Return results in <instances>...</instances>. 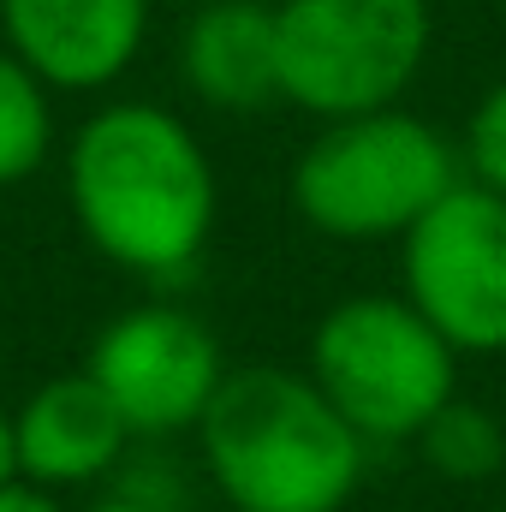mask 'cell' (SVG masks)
<instances>
[{
  "mask_svg": "<svg viewBox=\"0 0 506 512\" xmlns=\"http://www.w3.org/2000/svg\"><path fill=\"white\" fill-rule=\"evenodd\" d=\"M66 203L90 251L143 280L191 274L221 221L203 137L161 102H102L66 143Z\"/></svg>",
  "mask_w": 506,
  "mask_h": 512,
  "instance_id": "1",
  "label": "cell"
},
{
  "mask_svg": "<svg viewBox=\"0 0 506 512\" xmlns=\"http://www.w3.org/2000/svg\"><path fill=\"white\" fill-rule=\"evenodd\" d=\"M191 435L227 512H346L370 465V441L286 364L227 370Z\"/></svg>",
  "mask_w": 506,
  "mask_h": 512,
  "instance_id": "2",
  "label": "cell"
},
{
  "mask_svg": "<svg viewBox=\"0 0 506 512\" xmlns=\"http://www.w3.org/2000/svg\"><path fill=\"white\" fill-rule=\"evenodd\" d=\"M459 179V143L435 120L376 108L322 120L286 173V197L328 245H399Z\"/></svg>",
  "mask_w": 506,
  "mask_h": 512,
  "instance_id": "3",
  "label": "cell"
},
{
  "mask_svg": "<svg viewBox=\"0 0 506 512\" xmlns=\"http://www.w3.org/2000/svg\"><path fill=\"white\" fill-rule=\"evenodd\" d=\"M304 370L370 447L417 441L459 393V352L405 292H358L322 310Z\"/></svg>",
  "mask_w": 506,
  "mask_h": 512,
  "instance_id": "4",
  "label": "cell"
},
{
  "mask_svg": "<svg viewBox=\"0 0 506 512\" xmlns=\"http://www.w3.org/2000/svg\"><path fill=\"white\" fill-rule=\"evenodd\" d=\"M280 102L322 120L399 108L417 84L435 12L429 0H274Z\"/></svg>",
  "mask_w": 506,
  "mask_h": 512,
  "instance_id": "5",
  "label": "cell"
},
{
  "mask_svg": "<svg viewBox=\"0 0 506 512\" xmlns=\"http://www.w3.org/2000/svg\"><path fill=\"white\" fill-rule=\"evenodd\" d=\"M405 298L459 358L506 352V197L459 179L405 239H399Z\"/></svg>",
  "mask_w": 506,
  "mask_h": 512,
  "instance_id": "6",
  "label": "cell"
},
{
  "mask_svg": "<svg viewBox=\"0 0 506 512\" xmlns=\"http://www.w3.org/2000/svg\"><path fill=\"white\" fill-rule=\"evenodd\" d=\"M84 370L114 399L137 441H173L203 423L215 387L227 382V352L197 310L149 298L108 316Z\"/></svg>",
  "mask_w": 506,
  "mask_h": 512,
  "instance_id": "7",
  "label": "cell"
},
{
  "mask_svg": "<svg viewBox=\"0 0 506 512\" xmlns=\"http://www.w3.org/2000/svg\"><path fill=\"white\" fill-rule=\"evenodd\" d=\"M6 48L48 90H108L149 42V0H0Z\"/></svg>",
  "mask_w": 506,
  "mask_h": 512,
  "instance_id": "8",
  "label": "cell"
},
{
  "mask_svg": "<svg viewBox=\"0 0 506 512\" xmlns=\"http://www.w3.org/2000/svg\"><path fill=\"white\" fill-rule=\"evenodd\" d=\"M126 417L114 411V399L96 387L90 370H66L48 376L42 387L24 393V405L12 411V453H18V477L42 483V489H96L108 483L131 453Z\"/></svg>",
  "mask_w": 506,
  "mask_h": 512,
  "instance_id": "9",
  "label": "cell"
},
{
  "mask_svg": "<svg viewBox=\"0 0 506 512\" xmlns=\"http://www.w3.org/2000/svg\"><path fill=\"white\" fill-rule=\"evenodd\" d=\"M179 78L215 114L280 102V42L268 0H203L179 36Z\"/></svg>",
  "mask_w": 506,
  "mask_h": 512,
  "instance_id": "10",
  "label": "cell"
},
{
  "mask_svg": "<svg viewBox=\"0 0 506 512\" xmlns=\"http://www.w3.org/2000/svg\"><path fill=\"white\" fill-rule=\"evenodd\" d=\"M54 155V90L0 42V191L36 179Z\"/></svg>",
  "mask_w": 506,
  "mask_h": 512,
  "instance_id": "11",
  "label": "cell"
},
{
  "mask_svg": "<svg viewBox=\"0 0 506 512\" xmlns=\"http://www.w3.org/2000/svg\"><path fill=\"white\" fill-rule=\"evenodd\" d=\"M417 447H423L429 471L447 477V483H495L506 471L501 417H495L483 399H465V393H453V399L429 417V429L417 435Z\"/></svg>",
  "mask_w": 506,
  "mask_h": 512,
  "instance_id": "12",
  "label": "cell"
},
{
  "mask_svg": "<svg viewBox=\"0 0 506 512\" xmlns=\"http://www.w3.org/2000/svg\"><path fill=\"white\" fill-rule=\"evenodd\" d=\"M459 167H465V179H477V185L506 197V78H495L477 96V108L465 120V137H459Z\"/></svg>",
  "mask_w": 506,
  "mask_h": 512,
  "instance_id": "13",
  "label": "cell"
},
{
  "mask_svg": "<svg viewBox=\"0 0 506 512\" xmlns=\"http://www.w3.org/2000/svg\"><path fill=\"white\" fill-rule=\"evenodd\" d=\"M78 512H185V489L179 477H161V465H137V471H114V483L102 495H90Z\"/></svg>",
  "mask_w": 506,
  "mask_h": 512,
  "instance_id": "14",
  "label": "cell"
},
{
  "mask_svg": "<svg viewBox=\"0 0 506 512\" xmlns=\"http://www.w3.org/2000/svg\"><path fill=\"white\" fill-rule=\"evenodd\" d=\"M0 512H72L60 501V489H42L30 477H6L0 483Z\"/></svg>",
  "mask_w": 506,
  "mask_h": 512,
  "instance_id": "15",
  "label": "cell"
},
{
  "mask_svg": "<svg viewBox=\"0 0 506 512\" xmlns=\"http://www.w3.org/2000/svg\"><path fill=\"white\" fill-rule=\"evenodd\" d=\"M18 477V453H12V411L0 405V483Z\"/></svg>",
  "mask_w": 506,
  "mask_h": 512,
  "instance_id": "16",
  "label": "cell"
}]
</instances>
